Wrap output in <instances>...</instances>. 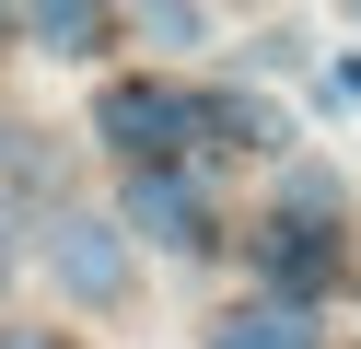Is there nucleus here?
Returning <instances> with one entry per match:
<instances>
[{"label": "nucleus", "mask_w": 361, "mask_h": 349, "mask_svg": "<svg viewBox=\"0 0 361 349\" xmlns=\"http://www.w3.org/2000/svg\"><path fill=\"white\" fill-rule=\"evenodd\" d=\"M94 140L128 163V175H164V163L198 152V93L187 82H105L94 93Z\"/></svg>", "instance_id": "1"}, {"label": "nucleus", "mask_w": 361, "mask_h": 349, "mask_svg": "<svg viewBox=\"0 0 361 349\" xmlns=\"http://www.w3.org/2000/svg\"><path fill=\"white\" fill-rule=\"evenodd\" d=\"M35 245H47V279H59L71 302H94V314H117V302H128V279H140V256H128L117 209H71V198H59Z\"/></svg>", "instance_id": "2"}, {"label": "nucleus", "mask_w": 361, "mask_h": 349, "mask_svg": "<svg viewBox=\"0 0 361 349\" xmlns=\"http://www.w3.org/2000/svg\"><path fill=\"white\" fill-rule=\"evenodd\" d=\"M117 233H140V245H164V256H210V245H221V221H210V198H198L187 163L128 175V186H117Z\"/></svg>", "instance_id": "3"}, {"label": "nucleus", "mask_w": 361, "mask_h": 349, "mask_svg": "<svg viewBox=\"0 0 361 349\" xmlns=\"http://www.w3.org/2000/svg\"><path fill=\"white\" fill-rule=\"evenodd\" d=\"M257 279H268V302H280V314H314V302L338 291V233L280 209V221L257 233Z\"/></svg>", "instance_id": "4"}, {"label": "nucleus", "mask_w": 361, "mask_h": 349, "mask_svg": "<svg viewBox=\"0 0 361 349\" xmlns=\"http://www.w3.org/2000/svg\"><path fill=\"white\" fill-rule=\"evenodd\" d=\"M12 35H24L35 59H94V47L117 35V12H94V0H35V12H12Z\"/></svg>", "instance_id": "5"}, {"label": "nucleus", "mask_w": 361, "mask_h": 349, "mask_svg": "<svg viewBox=\"0 0 361 349\" xmlns=\"http://www.w3.org/2000/svg\"><path fill=\"white\" fill-rule=\"evenodd\" d=\"M198 140H221V152H280V105H257V93H198Z\"/></svg>", "instance_id": "6"}, {"label": "nucleus", "mask_w": 361, "mask_h": 349, "mask_svg": "<svg viewBox=\"0 0 361 349\" xmlns=\"http://www.w3.org/2000/svg\"><path fill=\"white\" fill-rule=\"evenodd\" d=\"M198 349H314V314H280V302H233V314H210V338Z\"/></svg>", "instance_id": "7"}, {"label": "nucleus", "mask_w": 361, "mask_h": 349, "mask_svg": "<svg viewBox=\"0 0 361 349\" xmlns=\"http://www.w3.org/2000/svg\"><path fill=\"white\" fill-rule=\"evenodd\" d=\"M140 35H152V47H198V35H210V12H187V0H164V12H140Z\"/></svg>", "instance_id": "8"}, {"label": "nucleus", "mask_w": 361, "mask_h": 349, "mask_svg": "<svg viewBox=\"0 0 361 349\" xmlns=\"http://www.w3.org/2000/svg\"><path fill=\"white\" fill-rule=\"evenodd\" d=\"M314 105H326V116H361V59H326V70H314Z\"/></svg>", "instance_id": "9"}, {"label": "nucleus", "mask_w": 361, "mask_h": 349, "mask_svg": "<svg viewBox=\"0 0 361 349\" xmlns=\"http://www.w3.org/2000/svg\"><path fill=\"white\" fill-rule=\"evenodd\" d=\"M245 59H257V70H303V59H314V47H303V35H291V23H268V35H257V47H245Z\"/></svg>", "instance_id": "10"}, {"label": "nucleus", "mask_w": 361, "mask_h": 349, "mask_svg": "<svg viewBox=\"0 0 361 349\" xmlns=\"http://www.w3.org/2000/svg\"><path fill=\"white\" fill-rule=\"evenodd\" d=\"M0 291H12V233H0Z\"/></svg>", "instance_id": "11"}]
</instances>
